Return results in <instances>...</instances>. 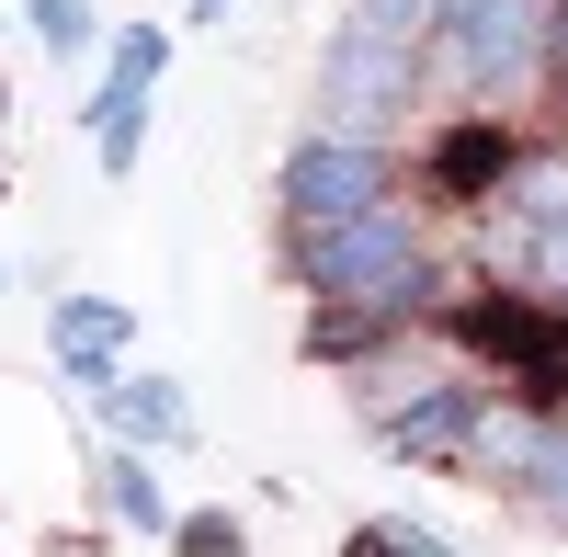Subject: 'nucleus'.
<instances>
[{
  "mask_svg": "<svg viewBox=\"0 0 568 557\" xmlns=\"http://www.w3.org/2000/svg\"><path fill=\"white\" fill-rule=\"evenodd\" d=\"M296 285L307 296H342L364 307L375 331H398L444 296V251H433V216L409 194H375L364 216H329V227H296Z\"/></svg>",
  "mask_w": 568,
  "mask_h": 557,
  "instance_id": "obj_1",
  "label": "nucleus"
},
{
  "mask_svg": "<svg viewBox=\"0 0 568 557\" xmlns=\"http://www.w3.org/2000/svg\"><path fill=\"white\" fill-rule=\"evenodd\" d=\"M420 69H444L466 103H511V91L546 80V0H478V12L433 23V45H420Z\"/></svg>",
  "mask_w": 568,
  "mask_h": 557,
  "instance_id": "obj_2",
  "label": "nucleus"
},
{
  "mask_svg": "<svg viewBox=\"0 0 568 557\" xmlns=\"http://www.w3.org/2000/svg\"><path fill=\"white\" fill-rule=\"evenodd\" d=\"M455 342H466V376H500L511 398H557L568 387V307L524 296V285H489L455 307Z\"/></svg>",
  "mask_w": 568,
  "mask_h": 557,
  "instance_id": "obj_3",
  "label": "nucleus"
},
{
  "mask_svg": "<svg viewBox=\"0 0 568 557\" xmlns=\"http://www.w3.org/2000/svg\"><path fill=\"white\" fill-rule=\"evenodd\" d=\"M420 45H387V34H364L342 23L329 34V69H318V125H342V136H398L409 103H420Z\"/></svg>",
  "mask_w": 568,
  "mask_h": 557,
  "instance_id": "obj_4",
  "label": "nucleus"
},
{
  "mask_svg": "<svg viewBox=\"0 0 568 557\" xmlns=\"http://www.w3.org/2000/svg\"><path fill=\"white\" fill-rule=\"evenodd\" d=\"M375 194H398V160H387V136H342V125H318L307 149L284 160V227L364 216Z\"/></svg>",
  "mask_w": 568,
  "mask_h": 557,
  "instance_id": "obj_5",
  "label": "nucleus"
},
{
  "mask_svg": "<svg viewBox=\"0 0 568 557\" xmlns=\"http://www.w3.org/2000/svg\"><path fill=\"white\" fill-rule=\"evenodd\" d=\"M478 398H489V387L455 364V376H433L420 398H398L387 422H375V455H398V467H455V444H466V422H478Z\"/></svg>",
  "mask_w": 568,
  "mask_h": 557,
  "instance_id": "obj_6",
  "label": "nucleus"
},
{
  "mask_svg": "<svg viewBox=\"0 0 568 557\" xmlns=\"http://www.w3.org/2000/svg\"><path fill=\"white\" fill-rule=\"evenodd\" d=\"M546 433H557V409H546V398H478V422H466V444H455V467L524 500V478H535V455H546Z\"/></svg>",
  "mask_w": 568,
  "mask_h": 557,
  "instance_id": "obj_7",
  "label": "nucleus"
},
{
  "mask_svg": "<svg viewBox=\"0 0 568 557\" xmlns=\"http://www.w3.org/2000/svg\"><path fill=\"white\" fill-rule=\"evenodd\" d=\"M45 342H58V376H69V387H103L114 364H125V342H136V307H114V296H58Z\"/></svg>",
  "mask_w": 568,
  "mask_h": 557,
  "instance_id": "obj_8",
  "label": "nucleus"
},
{
  "mask_svg": "<svg viewBox=\"0 0 568 557\" xmlns=\"http://www.w3.org/2000/svg\"><path fill=\"white\" fill-rule=\"evenodd\" d=\"M500 171H511V125H500L489 103L466 114V125L433 136V194H444V205H489V194H500Z\"/></svg>",
  "mask_w": 568,
  "mask_h": 557,
  "instance_id": "obj_9",
  "label": "nucleus"
},
{
  "mask_svg": "<svg viewBox=\"0 0 568 557\" xmlns=\"http://www.w3.org/2000/svg\"><path fill=\"white\" fill-rule=\"evenodd\" d=\"M91 398H103V433L136 444V455L149 444H194V398H182L171 376H103Z\"/></svg>",
  "mask_w": 568,
  "mask_h": 557,
  "instance_id": "obj_10",
  "label": "nucleus"
},
{
  "mask_svg": "<svg viewBox=\"0 0 568 557\" xmlns=\"http://www.w3.org/2000/svg\"><path fill=\"white\" fill-rule=\"evenodd\" d=\"M160 69H171V34H160V23H125V34H114L103 91H91V114H136V103L160 91Z\"/></svg>",
  "mask_w": 568,
  "mask_h": 557,
  "instance_id": "obj_11",
  "label": "nucleus"
},
{
  "mask_svg": "<svg viewBox=\"0 0 568 557\" xmlns=\"http://www.w3.org/2000/svg\"><path fill=\"white\" fill-rule=\"evenodd\" d=\"M500 216H524V227H546V216H568V149H511V171H500V194H489Z\"/></svg>",
  "mask_w": 568,
  "mask_h": 557,
  "instance_id": "obj_12",
  "label": "nucleus"
},
{
  "mask_svg": "<svg viewBox=\"0 0 568 557\" xmlns=\"http://www.w3.org/2000/svg\"><path fill=\"white\" fill-rule=\"evenodd\" d=\"M387 353V342H375ZM433 376H455V353H387V364H364V422H387L398 398H420Z\"/></svg>",
  "mask_w": 568,
  "mask_h": 557,
  "instance_id": "obj_13",
  "label": "nucleus"
},
{
  "mask_svg": "<svg viewBox=\"0 0 568 557\" xmlns=\"http://www.w3.org/2000/svg\"><path fill=\"white\" fill-rule=\"evenodd\" d=\"M375 342H387V331H375L364 307H342V296H318V318H307V364H364Z\"/></svg>",
  "mask_w": 568,
  "mask_h": 557,
  "instance_id": "obj_14",
  "label": "nucleus"
},
{
  "mask_svg": "<svg viewBox=\"0 0 568 557\" xmlns=\"http://www.w3.org/2000/svg\"><path fill=\"white\" fill-rule=\"evenodd\" d=\"M353 23H364V34H387V45H433L444 0H353Z\"/></svg>",
  "mask_w": 568,
  "mask_h": 557,
  "instance_id": "obj_15",
  "label": "nucleus"
},
{
  "mask_svg": "<svg viewBox=\"0 0 568 557\" xmlns=\"http://www.w3.org/2000/svg\"><path fill=\"white\" fill-rule=\"evenodd\" d=\"M103 500H114L125 524H171V513H160V478L136 467V444H125V455H103Z\"/></svg>",
  "mask_w": 568,
  "mask_h": 557,
  "instance_id": "obj_16",
  "label": "nucleus"
},
{
  "mask_svg": "<svg viewBox=\"0 0 568 557\" xmlns=\"http://www.w3.org/2000/svg\"><path fill=\"white\" fill-rule=\"evenodd\" d=\"M524 500H535V513H546V524L568 535V422L546 433V455H535V478H524Z\"/></svg>",
  "mask_w": 568,
  "mask_h": 557,
  "instance_id": "obj_17",
  "label": "nucleus"
},
{
  "mask_svg": "<svg viewBox=\"0 0 568 557\" xmlns=\"http://www.w3.org/2000/svg\"><path fill=\"white\" fill-rule=\"evenodd\" d=\"M23 12H34V34L58 45V58H80V45H91V12H80V0H23Z\"/></svg>",
  "mask_w": 568,
  "mask_h": 557,
  "instance_id": "obj_18",
  "label": "nucleus"
},
{
  "mask_svg": "<svg viewBox=\"0 0 568 557\" xmlns=\"http://www.w3.org/2000/svg\"><path fill=\"white\" fill-rule=\"evenodd\" d=\"M342 557H444V546L420 535V524H364V535H353Z\"/></svg>",
  "mask_w": 568,
  "mask_h": 557,
  "instance_id": "obj_19",
  "label": "nucleus"
},
{
  "mask_svg": "<svg viewBox=\"0 0 568 557\" xmlns=\"http://www.w3.org/2000/svg\"><path fill=\"white\" fill-rule=\"evenodd\" d=\"M182 557H251V546H240L227 513H194V524H182Z\"/></svg>",
  "mask_w": 568,
  "mask_h": 557,
  "instance_id": "obj_20",
  "label": "nucleus"
},
{
  "mask_svg": "<svg viewBox=\"0 0 568 557\" xmlns=\"http://www.w3.org/2000/svg\"><path fill=\"white\" fill-rule=\"evenodd\" d=\"M546 69H568V0H546Z\"/></svg>",
  "mask_w": 568,
  "mask_h": 557,
  "instance_id": "obj_21",
  "label": "nucleus"
},
{
  "mask_svg": "<svg viewBox=\"0 0 568 557\" xmlns=\"http://www.w3.org/2000/svg\"><path fill=\"white\" fill-rule=\"evenodd\" d=\"M216 12H227V0H194V23H216Z\"/></svg>",
  "mask_w": 568,
  "mask_h": 557,
  "instance_id": "obj_22",
  "label": "nucleus"
}]
</instances>
